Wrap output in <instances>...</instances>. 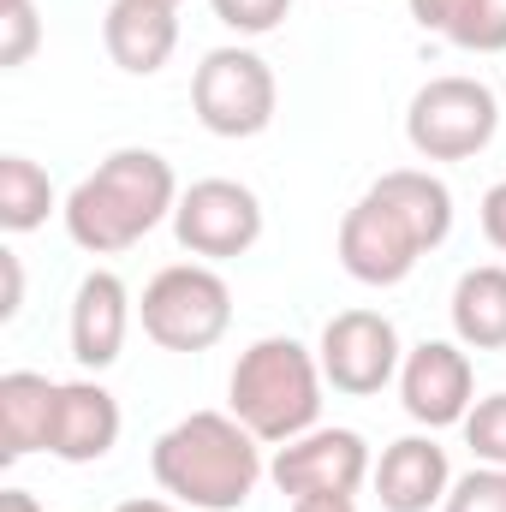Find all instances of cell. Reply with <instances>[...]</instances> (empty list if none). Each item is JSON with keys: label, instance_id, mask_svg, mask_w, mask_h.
<instances>
[{"label": "cell", "instance_id": "1", "mask_svg": "<svg viewBox=\"0 0 506 512\" xmlns=\"http://www.w3.org/2000/svg\"><path fill=\"white\" fill-rule=\"evenodd\" d=\"M453 233V191L423 167H393L346 209L340 268L358 286H399Z\"/></svg>", "mask_w": 506, "mask_h": 512}, {"label": "cell", "instance_id": "2", "mask_svg": "<svg viewBox=\"0 0 506 512\" xmlns=\"http://www.w3.org/2000/svg\"><path fill=\"white\" fill-rule=\"evenodd\" d=\"M179 209V179L173 161L155 149H114L96 173H84L60 209L66 239L90 256H120L143 245L161 221Z\"/></svg>", "mask_w": 506, "mask_h": 512}, {"label": "cell", "instance_id": "3", "mask_svg": "<svg viewBox=\"0 0 506 512\" xmlns=\"http://www.w3.org/2000/svg\"><path fill=\"white\" fill-rule=\"evenodd\" d=\"M149 471L167 501L191 512H239L262 483V441L233 411H191L179 417L155 447Z\"/></svg>", "mask_w": 506, "mask_h": 512}, {"label": "cell", "instance_id": "4", "mask_svg": "<svg viewBox=\"0 0 506 512\" xmlns=\"http://www.w3.org/2000/svg\"><path fill=\"white\" fill-rule=\"evenodd\" d=\"M322 364L292 334H262L239 352L227 376V411L251 429L262 447H286L322 417Z\"/></svg>", "mask_w": 506, "mask_h": 512}, {"label": "cell", "instance_id": "5", "mask_svg": "<svg viewBox=\"0 0 506 512\" xmlns=\"http://www.w3.org/2000/svg\"><path fill=\"white\" fill-rule=\"evenodd\" d=\"M137 322L161 352H209L233 328V286L209 262H167L143 286Z\"/></svg>", "mask_w": 506, "mask_h": 512}, {"label": "cell", "instance_id": "6", "mask_svg": "<svg viewBox=\"0 0 506 512\" xmlns=\"http://www.w3.org/2000/svg\"><path fill=\"white\" fill-rule=\"evenodd\" d=\"M501 131V96L465 72L429 78L405 108V143L423 161H471Z\"/></svg>", "mask_w": 506, "mask_h": 512}, {"label": "cell", "instance_id": "7", "mask_svg": "<svg viewBox=\"0 0 506 512\" xmlns=\"http://www.w3.org/2000/svg\"><path fill=\"white\" fill-rule=\"evenodd\" d=\"M280 84L256 48H209L191 72V114L209 137H262L274 126Z\"/></svg>", "mask_w": 506, "mask_h": 512}, {"label": "cell", "instance_id": "8", "mask_svg": "<svg viewBox=\"0 0 506 512\" xmlns=\"http://www.w3.org/2000/svg\"><path fill=\"white\" fill-rule=\"evenodd\" d=\"M316 364H322V382L334 393L370 399L387 382H399L405 346H399L393 316H381V310H340V316H328V328L316 340Z\"/></svg>", "mask_w": 506, "mask_h": 512}, {"label": "cell", "instance_id": "9", "mask_svg": "<svg viewBox=\"0 0 506 512\" xmlns=\"http://www.w3.org/2000/svg\"><path fill=\"white\" fill-rule=\"evenodd\" d=\"M173 239L203 262H233L262 239V197L239 179H197L179 191Z\"/></svg>", "mask_w": 506, "mask_h": 512}, {"label": "cell", "instance_id": "10", "mask_svg": "<svg viewBox=\"0 0 506 512\" xmlns=\"http://www.w3.org/2000/svg\"><path fill=\"white\" fill-rule=\"evenodd\" d=\"M268 477L280 495L310 501V495H358L376 465H370V441L358 429H304L298 441L274 447Z\"/></svg>", "mask_w": 506, "mask_h": 512}, {"label": "cell", "instance_id": "11", "mask_svg": "<svg viewBox=\"0 0 506 512\" xmlns=\"http://www.w3.org/2000/svg\"><path fill=\"white\" fill-rule=\"evenodd\" d=\"M399 399H405V417L423 423V429L465 423V411L477 405L471 352L459 340H423V346H411L405 364H399Z\"/></svg>", "mask_w": 506, "mask_h": 512}, {"label": "cell", "instance_id": "12", "mask_svg": "<svg viewBox=\"0 0 506 512\" xmlns=\"http://www.w3.org/2000/svg\"><path fill=\"white\" fill-rule=\"evenodd\" d=\"M126 328H131V292L114 268H90L72 292V358L84 370H114L126 352Z\"/></svg>", "mask_w": 506, "mask_h": 512}, {"label": "cell", "instance_id": "13", "mask_svg": "<svg viewBox=\"0 0 506 512\" xmlns=\"http://www.w3.org/2000/svg\"><path fill=\"white\" fill-rule=\"evenodd\" d=\"M376 501L381 512H429L447 501L453 489V465H447V447L435 435H399L393 447H381L376 459Z\"/></svg>", "mask_w": 506, "mask_h": 512}, {"label": "cell", "instance_id": "14", "mask_svg": "<svg viewBox=\"0 0 506 512\" xmlns=\"http://www.w3.org/2000/svg\"><path fill=\"white\" fill-rule=\"evenodd\" d=\"M120 399L102 382H60L54 399V429H48V453L66 465H96L120 447Z\"/></svg>", "mask_w": 506, "mask_h": 512}, {"label": "cell", "instance_id": "15", "mask_svg": "<svg viewBox=\"0 0 506 512\" xmlns=\"http://www.w3.org/2000/svg\"><path fill=\"white\" fill-rule=\"evenodd\" d=\"M102 42H108V60L131 72V78H155L173 48H179V6H161V0H114L108 18H102Z\"/></svg>", "mask_w": 506, "mask_h": 512}, {"label": "cell", "instance_id": "16", "mask_svg": "<svg viewBox=\"0 0 506 512\" xmlns=\"http://www.w3.org/2000/svg\"><path fill=\"white\" fill-rule=\"evenodd\" d=\"M54 399L60 382L36 376V370H6L0 376V459H24V453H48V429H54Z\"/></svg>", "mask_w": 506, "mask_h": 512}, {"label": "cell", "instance_id": "17", "mask_svg": "<svg viewBox=\"0 0 506 512\" xmlns=\"http://www.w3.org/2000/svg\"><path fill=\"white\" fill-rule=\"evenodd\" d=\"M447 316H453V340L465 352H506V262L465 268Z\"/></svg>", "mask_w": 506, "mask_h": 512}, {"label": "cell", "instance_id": "18", "mask_svg": "<svg viewBox=\"0 0 506 512\" xmlns=\"http://www.w3.org/2000/svg\"><path fill=\"white\" fill-rule=\"evenodd\" d=\"M54 209H66L54 197V179L30 155H0V227L6 233H36Z\"/></svg>", "mask_w": 506, "mask_h": 512}, {"label": "cell", "instance_id": "19", "mask_svg": "<svg viewBox=\"0 0 506 512\" xmlns=\"http://www.w3.org/2000/svg\"><path fill=\"white\" fill-rule=\"evenodd\" d=\"M441 36L465 54H506V0H465Z\"/></svg>", "mask_w": 506, "mask_h": 512}, {"label": "cell", "instance_id": "20", "mask_svg": "<svg viewBox=\"0 0 506 512\" xmlns=\"http://www.w3.org/2000/svg\"><path fill=\"white\" fill-rule=\"evenodd\" d=\"M465 447H471V459L477 465H501L506 471V393H489V399H477L471 411H465Z\"/></svg>", "mask_w": 506, "mask_h": 512}, {"label": "cell", "instance_id": "21", "mask_svg": "<svg viewBox=\"0 0 506 512\" xmlns=\"http://www.w3.org/2000/svg\"><path fill=\"white\" fill-rule=\"evenodd\" d=\"M441 512H506V471L501 465H471L465 477H453Z\"/></svg>", "mask_w": 506, "mask_h": 512}, {"label": "cell", "instance_id": "22", "mask_svg": "<svg viewBox=\"0 0 506 512\" xmlns=\"http://www.w3.org/2000/svg\"><path fill=\"white\" fill-rule=\"evenodd\" d=\"M42 42V18H36V0H0V66L18 72Z\"/></svg>", "mask_w": 506, "mask_h": 512}, {"label": "cell", "instance_id": "23", "mask_svg": "<svg viewBox=\"0 0 506 512\" xmlns=\"http://www.w3.org/2000/svg\"><path fill=\"white\" fill-rule=\"evenodd\" d=\"M209 6H215V18H221L227 30H239V36H268V30H280L286 12H292V0H209Z\"/></svg>", "mask_w": 506, "mask_h": 512}, {"label": "cell", "instance_id": "24", "mask_svg": "<svg viewBox=\"0 0 506 512\" xmlns=\"http://www.w3.org/2000/svg\"><path fill=\"white\" fill-rule=\"evenodd\" d=\"M483 239L506 256V179L483 191Z\"/></svg>", "mask_w": 506, "mask_h": 512}, {"label": "cell", "instance_id": "25", "mask_svg": "<svg viewBox=\"0 0 506 512\" xmlns=\"http://www.w3.org/2000/svg\"><path fill=\"white\" fill-rule=\"evenodd\" d=\"M0 274H6V298H0V316L12 322V316L24 310V262H18V251H0Z\"/></svg>", "mask_w": 506, "mask_h": 512}, {"label": "cell", "instance_id": "26", "mask_svg": "<svg viewBox=\"0 0 506 512\" xmlns=\"http://www.w3.org/2000/svg\"><path fill=\"white\" fill-rule=\"evenodd\" d=\"M405 6H411V18H417L423 30H435V36H441V30H447V18H453L465 0H405Z\"/></svg>", "mask_w": 506, "mask_h": 512}, {"label": "cell", "instance_id": "27", "mask_svg": "<svg viewBox=\"0 0 506 512\" xmlns=\"http://www.w3.org/2000/svg\"><path fill=\"white\" fill-rule=\"evenodd\" d=\"M292 512H358L352 495H310V501H292Z\"/></svg>", "mask_w": 506, "mask_h": 512}, {"label": "cell", "instance_id": "28", "mask_svg": "<svg viewBox=\"0 0 506 512\" xmlns=\"http://www.w3.org/2000/svg\"><path fill=\"white\" fill-rule=\"evenodd\" d=\"M0 512H42V501L30 489H0Z\"/></svg>", "mask_w": 506, "mask_h": 512}, {"label": "cell", "instance_id": "29", "mask_svg": "<svg viewBox=\"0 0 506 512\" xmlns=\"http://www.w3.org/2000/svg\"><path fill=\"white\" fill-rule=\"evenodd\" d=\"M114 512H179V501H143L137 495V501H120Z\"/></svg>", "mask_w": 506, "mask_h": 512}, {"label": "cell", "instance_id": "30", "mask_svg": "<svg viewBox=\"0 0 506 512\" xmlns=\"http://www.w3.org/2000/svg\"><path fill=\"white\" fill-rule=\"evenodd\" d=\"M161 6H185V0H161Z\"/></svg>", "mask_w": 506, "mask_h": 512}, {"label": "cell", "instance_id": "31", "mask_svg": "<svg viewBox=\"0 0 506 512\" xmlns=\"http://www.w3.org/2000/svg\"><path fill=\"white\" fill-rule=\"evenodd\" d=\"M501 102H506V78H501Z\"/></svg>", "mask_w": 506, "mask_h": 512}]
</instances>
